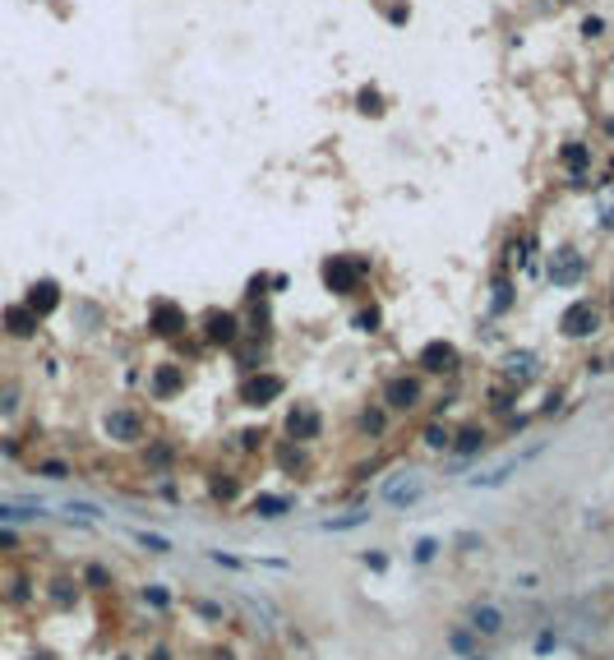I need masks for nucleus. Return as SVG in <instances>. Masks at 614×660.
<instances>
[{
    "mask_svg": "<svg viewBox=\"0 0 614 660\" xmlns=\"http://www.w3.org/2000/svg\"><path fill=\"white\" fill-rule=\"evenodd\" d=\"M416 397H421V383H416V378H393V383H388V406H411Z\"/></svg>",
    "mask_w": 614,
    "mask_h": 660,
    "instance_id": "13",
    "label": "nucleus"
},
{
    "mask_svg": "<svg viewBox=\"0 0 614 660\" xmlns=\"http://www.w3.org/2000/svg\"><path fill=\"white\" fill-rule=\"evenodd\" d=\"M536 365H541L536 351H508V356H503V374H508L513 383H526V378L536 374Z\"/></svg>",
    "mask_w": 614,
    "mask_h": 660,
    "instance_id": "8",
    "label": "nucleus"
},
{
    "mask_svg": "<svg viewBox=\"0 0 614 660\" xmlns=\"http://www.w3.org/2000/svg\"><path fill=\"white\" fill-rule=\"evenodd\" d=\"M324 273H328V287H333V291H351V277H356V264H347V259H333V264H328Z\"/></svg>",
    "mask_w": 614,
    "mask_h": 660,
    "instance_id": "14",
    "label": "nucleus"
},
{
    "mask_svg": "<svg viewBox=\"0 0 614 660\" xmlns=\"http://www.w3.org/2000/svg\"><path fill=\"white\" fill-rule=\"evenodd\" d=\"M582 28H587V37H600V33H605V24H600V19H587Z\"/></svg>",
    "mask_w": 614,
    "mask_h": 660,
    "instance_id": "25",
    "label": "nucleus"
},
{
    "mask_svg": "<svg viewBox=\"0 0 614 660\" xmlns=\"http://www.w3.org/2000/svg\"><path fill=\"white\" fill-rule=\"evenodd\" d=\"M481 443H485V434H481V430H462V434H457V448H462V453H476Z\"/></svg>",
    "mask_w": 614,
    "mask_h": 660,
    "instance_id": "20",
    "label": "nucleus"
},
{
    "mask_svg": "<svg viewBox=\"0 0 614 660\" xmlns=\"http://www.w3.org/2000/svg\"><path fill=\"white\" fill-rule=\"evenodd\" d=\"M563 333H568V337H591V333H596V309H591V305H573L568 314H563Z\"/></svg>",
    "mask_w": 614,
    "mask_h": 660,
    "instance_id": "4",
    "label": "nucleus"
},
{
    "mask_svg": "<svg viewBox=\"0 0 614 660\" xmlns=\"http://www.w3.org/2000/svg\"><path fill=\"white\" fill-rule=\"evenodd\" d=\"M33 517H42L37 508H14V503H0V522H33Z\"/></svg>",
    "mask_w": 614,
    "mask_h": 660,
    "instance_id": "18",
    "label": "nucleus"
},
{
    "mask_svg": "<svg viewBox=\"0 0 614 660\" xmlns=\"http://www.w3.org/2000/svg\"><path fill=\"white\" fill-rule=\"evenodd\" d=\"M277 393H282V378L277 374H255V378H245V388H240V397H245L250 406H268Z\"/></svg>",
    "mask_w": 614,
    "mask_h": 660,
    "instance_id": "1",
    "label": "nucleus"
},
{
    "mask_svg": "<svg viewBox=\"0 0 614 660\" xmlns=\"http://www.w3.org/2000/svg\"><path fill=\"white\" fill-rule=\"evenodd\" d=\"M203 333H208V342H231V333H236V319L222 314V309H213V314L203 319Z\"/></svg>",
    "mask_w": 614,
    "mask_h": 660,
    "instance_id": "11",
    "label": "nucleus"
},
{
    "mask_svg": "<svg viewBox=\"0 0 614 660\" xmlns=\"http://www.w3.org/2000/svg\"><path fill=\"white\" fill-rule=\"evenodd\" d=\"M106 434H111L116 443H134L139 439V416L134 411H111L106 416Z\"/></svg>",
    "mask_w": 614,
    "mask_h": 660,
    "instance_id": "5",
    "label": "nucleus"
},
{
    "mask_svg": "<svg viewBox=\"0 0 614 660\" xmlns=\"http://www.w3.org/2000/svg\"><path fill=\"white\" fill-rule=\"evenodd\" d=\"M610 365H614V356H610Z\"/></svg>",
    "mask_w": 614,
    "mask_h": 660,
    "instance_id": "27",
    "label": "nucleus"
},
{
    "mask_svg": "<svg viewBox=\"0 0 614 660\" xmlns=\"http://www.w3.org/2000/svg\"><path fill=\"white\" fill-rule=\"evenodd\" d=\"M33 324H37L33 309H9V314H5V328H9L14 337H28V333H33Z\"/></svg>",
    "mask_w": 614,
    "mask_h": 660,
    "instance_id": "16",
    "label": "nucleus"
},
{
    "mask_svg": "<svg viewBox=\"0 0 614 660\" xmlns=\"http://www.w3.org/2000/svg\"><path fill=\"white\" fill-rule=\"evenodd\" d=\"M287 430H291V439H309V434H319V411L296 406V411L287 416Z\"/></svg>",
    "mask_w": 614,
    "mask_h": 660,
    "instance_id": "10",
    "label": "nucleus"
},
{
    "mask_svg": "<svg viewBox=\"0 0 614 660\" xmlns=\"http://www.w3.org/2000/svg\"><path fill=\"white\" fill-rule=\"evenodd\" d=\"M287 508H291V503L277 499V494H263V499H255V512H259V517H282Z\"/></svg>",
    "mask_w": 614,
    "mask_h": 660,
    "instance_id": "17",
    "label": "nucleus"
},
{
    "mask_svg": "<svg viewBox=\"0 0 614 660\" xmlns=\"http://www.w3.org/2000/svg\"><path fill=\"white\" fill-rule=\"evenodd\" d=\"M430 370H453V361H457V351L448 342H434V346H425V356H421Z\"/></svg>",
    "mask_w": 614,
    "mask_h": 660,
    "instance_id": "15",
    "label": "nucleus"
},
{
    "mask_svg": "<svg viewBox=\"0 0 614 660\" xmlns=\"http://www.w3.org/2000/svg\"><path fill=\"white\" fill-rule=\"evenodd\" d=\"M536 453H541V448H526L522 458H508V462H503V467H490L485 475H471V480H466V485H471V490H494V485H503V480H508V475L518 471V467H522L526 458H536Z\"/></svg>",
    "mask_w": 614,
    "mask_h": 660,
    "instance_id": "2",
    "label": "nucleus"
},
{
    "mask_svg": "<svg viewBox=\"0 0 614 660\" xmlns=\"http://www.w3.org/2000/svg\"><path fill=\"white\" fill-rule=\"evenodd\" d=\"M434 550H439L434 540H421V545H416V559H421V564H425V559H434Z\"/></svg>",
    "mask_w": 614,
    "mask_h": 660,
    "instance_id": "24",
    "label": "nucleus"
},
{
    "mask_svg": "<svg viewBox=\"0 0 614 660\" xmlns=\"http://www.w3.org/2000/svg\"><path fill=\"white\" fill-rule=\"evenodd\" d=\"M153 328H158V333H180V328H185V309L158 300V305H153Z\"/></svg>",
    "mask_w": 614,
    "mask_h": 660,
    "instance_id": "9",
    "label": "nucleus"
},
{
    "mask_svg": "<svg viewBox=\"0 0 614 660\" xmlns=\"http://www.w3.org/2000/svg\"><path fill=\"white\" fill-rule=\"evenodd\" d=\"M134 540H139V545H148V550H153V555H167V550H171V540H162V536H153V531H134Z\"/></svg>",
    "mask_w": 614,
    "mask_h": 660,
    "instance_id": "19",
    "label": "nucleus"
},
{
    "mask_svg": "<svg viewBox=\"0 0 614 660\" xmlns=\"http://www.w3.org/2000/svg\"><path fill=\"white\" fill-rule=\"evenodd\" d=\"M360 522H365V512H347V517L324 522V531H347V527H360Z\"/></svg>",
    "mask_w": 614,
    "mask_h": 660,
    "instance_id": "21",
    "label": "nucleus"
},
{
    "mask_svg": "<svg viewBox=\"0 0 614 660\" xmlns=\"http://www.w3.org/2000/svg\"><path fill=\"white\" fill-rule=\"evenodd\" d=\"M384 499L393 503V508H406V503L421 499V480H416V475H393V480L384 485Z\"/></svg>",
    "mask_w": 614,
    "mask_h": 660,
    "instance_id": "3",
    "label": "nucleus"
},
{
    "mask_svg": "<svg viewBox=\"0 0 614 660\" xmlns=\"http://www.w3.org/2000/svg\"><path fill=\"white\" fill-rule=\"evenodd\" d=\"M425 443H430V448H444V443H448L444 425H430V430H425Z\"/></svg>",
    "mask_w": 614,
    "mask_h": 660,
    "instance_id": "22",
    "label": "nucleus"
},
{
    "mask_svg": "<svg viewBox=\"0 0 614 660\" xmlns=\"http://www.w3.org/2000/svg\"><path fill=\"white\" fill-rule=\"evenodd\" d=\"M578 277H582V259L568 254V249H559V254L550 259V282L568 287V282H578Z\"/></svg>",
    "mask_w": 614,
    "mask_h": 660,
    "instance_id": "6",
    "label": "nucleus"
},
{
    "mask_svg": "<svg viewBox=\"0 0 614 660\" xmlns=\"http://www.w3.org/2000/svg\"><path fill=\"white\" fill-rule=\"evenodd\" d=\"M56 305H61V287H56V282H37L33 291H28V309H33L37 319H42V314H51Z\"/></svg>",
    "mask_w": 614,
    "mask_h": 660,
    "instance_id": "7",
    "label": "nucleus"
},
{
    "mask_svg": "<svg viewBox=\"0 0 614 660\" xmlns=\"http://www.w3.org/2000/svg\"><path fill=\"white\" fill-rule=\"evenodd\" d=\"M605 222H610V227H614V208H610V217H605Z\"/></svg>",
    "mask_w": 614,
    "mask_h": 660,
    "instance_id": "26",
    "label": "nucleus"
},
{
    "mask_svg": "<svg viewBox=\"0 0 614 660\" xmlns=\"http://www.w3.org/2000/svg\"><path fill=\"white\" fill-rule=\"evenodd\" d=\"M42 475H46V480H65V462H46Z\"/></svg>",
    "mask_w": 614,
    "mask_h": 660,
    "instance_id": "23",
    "label": "nucleus"
},
{
    "mask_svg": "<svg viewBox=\"0 0 614 660\" xmlns=\"http://www.w3.org/2000/svg\"><path fill=\"white\" fill-rule=\"evenodd\" d=\"M471 624H476V633H485V637H494L503 628V614L494 605H471Z\"/></svg>",
    "mask_w": 614,
    "mask_h": 660,
    "instance_id": "12",
    "label": "nucleus"
}]
</instances>
